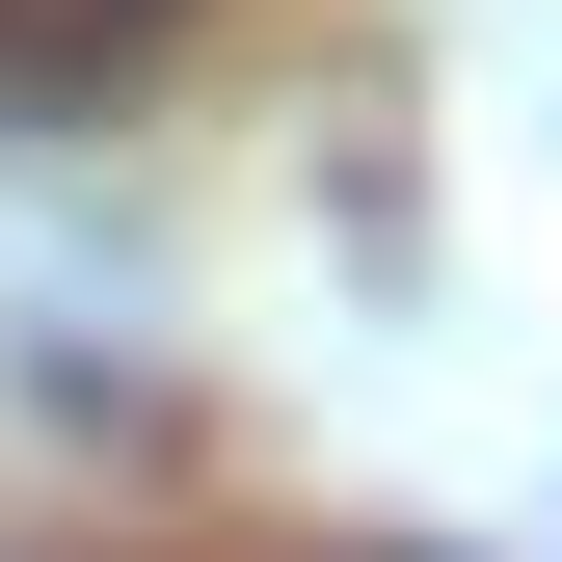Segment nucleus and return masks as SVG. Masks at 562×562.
I'll list each match as a JSON object with an SVG mask.
<instances>
[{
	"label": "nucleus",
	"instance_id": "nucleus-1",
	"mask_svg": "<svg viewBox=\"0 0 562 562\" xmlns=\"http://www.w3.org/2000/svg\"><path fill=\"white\" fill-rule=\"evenodd\" d=\"M188 0H0V81H134Z\"/></svg>",
	"mask_w": 562,
	"mask_h": 562
}]
</instances>
